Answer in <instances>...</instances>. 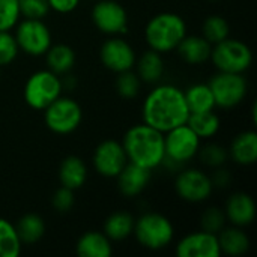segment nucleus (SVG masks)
<instances>
[{
    "instance_id": "nucleus-1",
    "label": "nucleus",
    "mask_w": 257,
    "mask_h": 257,
    "mask_svg": "<svg viewBox=\"0 0 257 257\" xmlns=\"http://www.w3.org/2000/svg\"><path fill=\"white\" fill-rule=\"evenodd\" d=\"M190 110L185 102L184 90L175 84H157L143 99L142 119L146 125L167 133L187 123Z\"/></svg>"
},
{
    "instance_id": "nucleus-2",
    "label": "nucleus",
    "mask_w": 257,
    "mask_h": 257,
    "mask_svg": "<svg viewBox=\"0 0 257 257\" xmlns=\"http://www.w3.org/2000/svg\"><path fill=\"white\" fill-rule=\"evenodd\" d=\"M120 143L126 154L128 163L149 170L161 167L166 157L164 133L142 122L128 128Z\"/></svg>"
},
{
    "instance_id": "nucleus-3",
    "label": "nucleus",
    "mask_w": 257,
    "mask_h": 257,
    "mask_svg": "<svg viewBox=\"0 0 257 257\" xmlns=\"http://www.w3.org/2000/svg\"><path fill=\"white\" fill-rule=\"evenodd\" d=\"M187 35V23L184 17L176 12L155 14L145 26V41L148 47L161 54L176 50Z\"/></svg>"
},
{
    "instance_id": "nucleus-4",
    "label": "nucleus",
    "mask_w": 257,
    "mask_h": 257,
    "mask_svg": "<svg viewBox=\"0 0 257 257\" xmlns=\"http://www.w3.org/2000/svg\"><path fill=\"white\" fill-rule=\"evenodd\" d=\"M202 146V140L197 134L187 125H179L167 133H164V152L163 160L164 167L169 170H181L182 166L194 160Z\"/></svg>"
},
{
    "instance_id": "nucleus-5",
    "label": "nucleus",
    "mask_w": 257,
    "mask_h": 257,
    "mask_svg": "<svg viewBox=\"0 0 257 257\" xmlns=\"http://www.w3.org/2000/svg\"><path fill=\"white\" fill-rule=\"evenodd\" d=\"M133 235L142 247L158 251L172 244L175 227L166 215L160 212H146L136 220Z\"/></svg>"
},
{
    "instance_id": "nucleus-6",
    "label": "nucleus",
    "mask_w": 257,
    "mask_h": 257,
    "mask_svg": "<svg viewBox=\"0 0 257 257\" xmlns=\"http://www.w3.org/2000/svg\"><path fill=\"white\" fill-rule=\"evenodd\" d=\"M62 90L63 86L60 75L50 69H39L27 78L23 96L30 108L44 110L62 95Z\"/></svg>"
},
{
    "instance_id": "nucleus-7",
    "label": "nucleus",
    "mask_w": 257,
    "mask_h": 257,
    "mask_svg": "<svg viewBox=\"0 0 257 257\" xmlns=\"http://www.w3.org/2000/svg\"><path fill=\"white\" fill-rule=\"evenodd\" d=\"M209 60H212L217 71L245 74L253 63V53L244 41L229 36L212 45Z\"/></svg>"
},
{
    "instance_id": "nucleus-8",
    "label": "nucleus",
    "mask_w": 257,
    "mask_h": 257,
    "mask_svg": "<svg viewBox=\"0 0 257 257\" xmlns=\"http://www.w3.org/2000/svg\"><path fill=\"white\" fill-rule=\"evenodd\" d=\"M44 111V122L47 128L59 136L74 133L83 119V110L80 104L69 96H59Z\"/></svg>"
},
{
    "instance_id": "nucleus-9",
    "label": "nucleus",
    "mask_w": 257,
    "mask_h": 257,
    "mask_svg": "<svg viewBox=\"0 0 257 257\" xmlns=\"http://www.w3.org/2000/svg\"><path fill=\"white\" fill-rule=\"evenodd\" d=\"M14 29L17 45L20 51L26 53L27 56H44L53 44L51 30L44 23V20L23 18L17 23Z\"/></svg>"
},
{
    "instance_id": "nucleus-10",
    "label": "nucleus",
    "mask_w": 257,
    "mask_h": 257,
    "mask_svg": "<svg viewBox=\"0 0 257 257\" xmlns=\"http://www.w3.org/2000/svg\"><path fill=\"white\" fill-rule=\"evenodd\" d=\"M208 84L212 90L215 107L224 110L238 107L248 93V81L244 74L218 71L211 77Z\"/></svg>"
},
{
    "instance_id": "nucleus-11",
    "label": "nucleus",
    "mask_w": 257,
    "mask_h": 257,
    "mask_svg": "<svg viewBox=\"0 0 257 257\" xmlns=\"http://www.w3.org/2000/svg\"><path fill=\"white\" fill-rule=\"evenodd\" d=\"M95 27L107 36H120L128 32V12L117 0H99L92 8Z\"/></svg>"
},
{
    "instance_id": "nucleus-12",
    "label": "nucleus",
    "mask_w": 257,
    "mask_h": 257,
    "mask_svg": "<svg viewBox=\"0 0 257 257\" xmlns=\"http://www.w3.org/2000/svg\"><path fill=\"white\" fill-rule=\"evenodd\" d=\"M176 194L188 203H202L209 199L214 191L211 178L200 169H181L175 179Z\"/></svg>"
},
{
    "instance_id": "nucleus-13",
    "label": "nucleus",
    "mask_w": 257,
    "mask_h": 257,
    "mask_svg": "<svg viewBox=\"0 0 257 257\" xmlns=\"http://www.w3.org/2000/svg\"><path fill=\"white\" fill-rule=\"evenodd\" d=\"M99 60L104 68L119 74L134 68L137 54L133 45L122 36H110L101 44Z\"/></svg>"
},
{
    "instance_id": "nucleus-14",
    "label": "nucleus",
    "mask_w": 257,
    "mask_h": 257,
    "mask_svg": "<svg viewBox=\"0 0 257 257\" xmlns=\"http://www.w3.org/2000/svg\"><path fill=\"white\" fill-rule=\"evenodd\" d=\"M92 164L98 175L104 178H116L128 164V158L122 143L116 140L101 142L95 148Z\"/></svg>"
},
{
    "instance_id": "nucleus-15",
    "label": "nucleus",
    "mask_w": 257,
    "mask_h": 257,
    "mask_svg": "<svg viewBox=\"0 0 257 257\" xmlns=\"http://www.w3.org/2000/svg\"><path fill=\"white\" fill-rule=\"evenodd\" d=\"M178 257H220L218 238L214 233L199 230L185 235L176 244Z\"/></svg>"
},
{
    "instance_id": "nucleus-16",
    "label": "nucleus",
    "mask_w": 257,
    "mask_h": 257,
    "mask_svg": "<svg viewBox=\"0 0 257 257\" xmlns=\"http://www.w3.org/2000/svg\"><path fill=\"white\" fill-rule=\"evenodd\" d=\"M224 214L227 223L238 227H248L256 220V202L254 199L244 191L233 193L224 205Z\"/></svg>"
},
{
    "instance_id": "nucleus-17",
    "label": "nucleus",
    "mask_w": 257,
    "mask_h": 257,
    "mask_svg": "<svg viewBox=\"0 0 257 257\" xmlns=\"http://www.w3.org/2000/svg\"><path fill=\"white\" fill-rule=\"evenodd\" d=\"M152 170L145 169L142 166L128 163L122 172L116 176L117 188L122 196L125 197H136L143 193V190L151 182Z\"/></svg>"
},
{
    "instance_id": "nucleus-18",
    "label": "nucleus",
    "mask_w": 257,
    "mask_h": 257,
    "mask_svg": "<svg viewBox=\"0 0 257 257\" xmlns=\"http://www.w3.org/2000/svg\"><path fill=\"white\" fill-rule=\"evenodd\" d=\"M229 158L238 166H253L257 161V133L254 130H245L239 133L227 149Z\"/></svg>"
},
{
    "instance_id": "nucleus-19",
    "label": "nucleus",
    "mask_w": 257,
    "mask_h": 257,
    "mask_svg": "<svg viewBox=\"0 0 257 257\" xmlns=\"http://www.w3.org/2000/svg\"><path fill=\"white\" fill-rule=\"evenodd\" d=\"M179 57L188 65H203L211 59L212 44L203 36L187 35L176 47Z\"/></svg>"
},
{
    "instance_id": "nucleus-20",
    "label": "nucleus",
    "mask_w": 257,
    "mask_h": 257,
    "mask_svg": "<svg viewBox=\"0 0 257 257\" xmlns=\"http://www.w3.org/2000/svg\"><path fill=\"white\" fill-rule=\"evenodd\" d=\"M75 253L80 257H110L113 254V245L104 232L89 230L78 238Z\"/></svg>"
},
{
    "instance_id": "nucleus-21",
    "label": "nucleus",
    "mask_w": 257,
    "mask_h": 257,
    "mask_svg": "<svg viewBox=\"0 0 257 257\" xmlns=\"http://www.w3.org/2000/svg\"><path fill=\"white\" fill-rule=\"evenodd\" d=\"M87 181V166L86 163L77 157L69 155L63 158L59 167V182L62 187H66L72 191L80 190Z\"/></svg>"
},
{
    "instance_id": "nucleus-22",
    "label": "nucleus",
    "mask_w": 257,
    "mask_h": 257,
    "mask_svg": "<svg viewBox=\"0 0 257 257\" xmlns=\"http://www.w3.org/2000/svg\"><path fill=\"white\" fill-rule=\"evenodd\" d=\"M218 245L221 254L230 257L244 256L250 250V238L245 233L244 227L230 226L224 227L218 235Z\"/></svg>"
},
{
    "instance_id": "nucleus-23",
    "label": "nucleus",
    "mask_w": 257,
    "mask_h": 257,
    "mask_svg": "<svg viewBox=\"0 0 257 257\" xmlns=\"http://www.w3.org/2000/svg\"><path fill=\"white\" fill-rule=\"evenodd\" d=\"M137 75L142 80V83L155 84L161 80L164 74V59L163 54L149 48L142 53V56L136 60Z\"/></svg>"
},
{
    "instance_id": "nucleus-24",
    "label": "nucleus",
    "mask_w": 257,
    "mask_h": 257,
    "mask_svg": "<svg viewBox=\"0 0 257 257\" xmlns=\"http://www.w3.org/2000/svg\"><path fill=\"white\" fill-rule=\"evenodd\" d=\"M44 56H45L47 69L53 71L57 75L69 74L77 59L74 48L66 44H51V47L47 50Z\"/></svg>"
},
{
    "instance_id": "nucleus-25",
    "label": "nucleus",
    "mask_w": 257,
    "mask_h": 257,
    "mask_svg": "<svg viewBox=\"0 0 257 257\" xmlns=\"http://www.w3.org/2000/svg\"><path fill=\"white\" fill-rule=\"evenodd\" d=\"M185 102L190 113L211 111L215 108V99L208 83H194L184 90Z\"/></svg>"
},
{
    "instance_id": "nucleus-26",
    "label": "nucleus",
    "mask_w": 257,
    "mask_h": 257,
    "mask_svg": "<svg viewBox=\"0 0 257 257\" xmlns=\"http://www.w3.org/2000/svg\"><path fill=\"white\" fill-rule=\"evenodd\" d=\"M134 223L136 218L125 211H117L110 214L104 221V233L107 238L113 241H123L130 238L134 232Z\"/></svg>"
},
{
    "instance_id": "nucleus-27",
    "label": "nucleus",
    "mask_w": 257,
    "mask_h": 257,
    "mask_svg": "<svg viewBox=\"0 0 257 257\" xmlns=\"http://www.w3.org/2000/svg\"><path fill=\"white\" fill-rule=\"evenodd\" d=\"M18 238L23 245H33L45 235L44 218L38 214H24L15 224Z\"/></svg>"
},
{
    "instance_id": "nucleus-28",
    "label": "nucleus",
    "mask_w": 257,
    "mask_h": 257,
    "mask_svg": "<svg viewBox=\"0 0 257 257\" xmlns=\"http://www.w3.org/2000/svg\"><path fill=\"white\" fill-rule=\"evenodd\" d=\"M187 125L197 134L200 140L214 137L221 126L220 116L211 110V111H202V113H190L187 119Z\"/></svg>"
},
{
    "instance_id": "nucleus-29",
    "label": "nucleus",
    "mask_w": 257,
    "mask_h": 257,
    "mask_svg": "<svg viewBox=\"0 0 257 257\" xmlns=\"http://www.w3.org/2000/svg\"><path fill=\"white\" fill-rule=\"evenodd\" d=\"M23 244L18 238L15 224L0 217V257L20 256Z\"/></svg>"
},
{
    "instance_id": "nucleus-30",
    "label": "nucleus",
    "mask_w": 257,
    "mask_h": 257,
    "mask_svg": "<svg viewBox=\"0 0 257 257\" xmlns=\"http://www.w3.org/2000/svg\"><path fill=\"white\" fill-rule=\"evenodd\" d=\"M229 35H230V26L223 15L212 14L205 18L202 24V36L206 41H209L212 45L229 38Z\"/></svg>"
},
{
    "instance_id": "nucleus-31",
    "label": "nucleus",
    "mask_w": 257,
    "mask_h": 257,
    "mask_svg": "<svg viewBox=\"0 0 257 257\" xmlns=\"http://www.w3.org/2000/svg\"><path fill=\"white\" fill-rule=\"evenodd\" d=\"M114 86H116V92L120 98L134 99L140 93L142 80L133 69H130V71H123V72L117 74Z\"/></svg>"
},
{
    "instance_id": "nucleus-32",
    "label": "nucleus",
    "mask_w": 257,
    "mask_h": 257,
    "mask_svg": "<svg viewBox=\"0 0 257 257\" xmlns=\"http://www.w3.org/2000/svg\"><path fill=\"white\" fill-rule=\"evenodd\" d=\"M227 224L224 209L220 206H209L203 211L200 217V227L205 232L218 235Z\"/></svg>"
},
{
    "instance_id": "nucleus-33",
    "label": "nucleus",
    "mask_w": 257,
    "mask_h": 257,
    "mask_svg": "<svg viewBox=\"0 0 257 257\" xmlns=\"http://www.w3.org/2000/svg\"><path fill=\"white\" fill-rule=\"evenodd\" d=\"M199 158L202 160V163L206 167L211 169H217L226 164V161L229 160V152L224 146L218 145V143H209L205 145L203 148L200 146L199 149Z\"/></svg>"
},
{
    "instance_id": "nucleus-34",
    "label": "nucleus",
    "mask_w": 257,
    "mask_h": 257,
    "mask_svg": "<svg viewBox=\"0 0 257 257\" xmlns=\"http://www.w3.org/2000/svg\"><path fill=\"white\" fill-rule=\"evenodd\" d=\"M20 53L15 36L11 30H0V68L11 65Z\"/></svg>"
},
{
    "instance_id": "nucleus-35",
    "label": "nucleus",
    "mask_w": 257,
    "mask_h": 257,
    "mask_svg": "<svg viewBox=\"0 0 257 257\" xmlns=\"http://www.w3.org/2000/svg\"><path fill=\"white\" fill-rule=\"evenodd\" d=\"M20 20L18 0H0V30H12Z\"/></svg>"
},
{
    "instance_id": "nucleus-36",
    "label": "nucleus",
    "mask_w": 257,
    "mask_h": 257,
    "mask_svg": "<svg viewBox=\"0 0 257 257\" xmlns=\"http://www.w3.org/2000/svg\"><path fill=\"white\" fill-rule=\"evenodd\" d=\"M18 6L21 18L32 20H44L51 11L48 0H18Z\"/></svg>"
},
{
    "instance_id": "nucleus-37",
    "label": "nucleus",
    "mask_w": 257,
    "mask_h": 257,
    "mask_svg": "<svg viewBox=\"0 0 257 257\" xmlns=\"http://www.w3.org/2000/svg\"><path fill=\"white\" fill-rule=\"evenodd\" d=\"M75 203V196H74V191L66 188V187H62L56 190V193L53 194V199H51V205L53 208L60 212V214H66L72 209Z\"/></svg>"
},
{
    "instance_id": "nucleus-38",
    "label": "nucleus",
    "mask_w": 257,
    "mask_h": 257,
    "mask_svg": "<svg viewBox=\"0 0 257 257\" xmlns=\"http://www.w3.org/2000/svg\"><path fill=\"white\" fill-rule=\"evenodd\" d=\"M209 178H211L212 187H214V188H218V190H226V188H229L230 184H232V181H233L230 170H227L224 166L214 169V172L209 175Z\"/></svg>"
},
{
    "instance_id": "nucleus-39",
    "label": "nucleus",
    "mask_w": 257,
    "mask_h": 257,
    "mask_svg": "<svg viewBox=\"0 0 257 257\" xmlns=\"http://www.w3.org/2000/svg\"><path fill=\"white\" fill-rule=\"evenodd\" d=\"M50 9H53L57 14H69L77 9L80 5V0H48Z\"/></svg>"
},
{
    "instance_id": "nucleus-40",
    "label": "nucleus",
    "mask_w": 257,
    "mask_h": 257,
    "mask_svg": "<svg viewBox=\"0 0 257 257\" xmlns=\"http://www.w3.org/2000/svg\"><path fill=\"white\" fill-rule=\"evenodd\" d=\"M212 2H214V0H212Z\"/></svg>"
}]
</instances>
